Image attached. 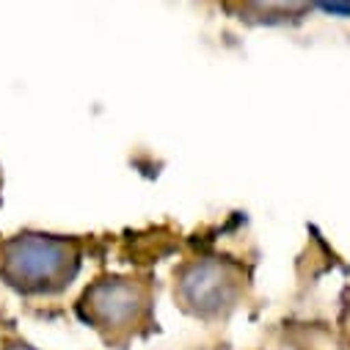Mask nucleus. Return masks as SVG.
Wrapping results in <instances>:
<instances>
[{
    "instance_id": "1",
    "label": "nucleus",
    "mask_w": 350,
    "mask_h": 350,
    "mask_svg": "<svg viewBox=\"0 0 350 350\" xmlns=\"http://www.w3.org/2000/svg\"><path fill=\"white\" fill-rule=\"evenodd\" d=\"M77 271V251L55 234L25 232L3 243V273L25 290H50L69 282Z\"/></svg>"
},
{
    "instance_id": "2",
    "label": "nucleus",
    "mask_w": 350,
    "mask_h": 350,
    "mask_svg": "<svg viewBox=\"0 0 350 350\" xmlns=\"http://www.w3.org/2000/svg\"><path fill=\"white\" fill-rule=\"evenodd\" d=\"M240 295V279L232 265L221 259H196L180 273L183 304L202 317H215L226 312Z\"/></svg>"
},
{
    "instance_id": "3",
    "label": "nucleus",
    "mask_w": 350,
    "mask_h": 350,
    "mask_svg": "<svg viewBox=\"0 0 350 350\" xmlns=\"http://www.w3.org/2000/svg\"><path fill=\"white\" fill-rule=\"evenodd\" d=\"M83 306L89 309V317L111 331L133 328L144 309H146V290L133 279H100L83 295Z\"/></svg>"
},
{
    "instance_id": "4",
    "label": "nucleus",
    "mask_w": 350,
    "mask_h": 350,
    "mask_svg": "<svg viewBox=\"0 0 350 350\" xmlns=\"http://www.w3.org/2000/svg\"><path fill=\"white\" fill-rule=\"evenodd\" d=\"M314 9L339 20H350V0H325V3H314Z\"/></svg>"
}]
</instances>
